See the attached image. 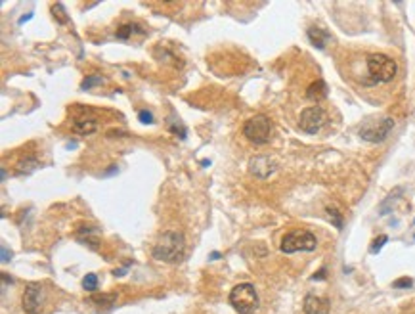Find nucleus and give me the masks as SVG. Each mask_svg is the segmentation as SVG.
Wrapping results in <instances>:
<instances>
[{
    "mask_svg": "<svg viewBox=\"0 0 415 314\" xmlns=\"http://www.w3.org/2000/svg\"><path fill=\"white\" fill-rule=\"evenodd\" d=\"M153 259L163 260V262H180L186 255V239L182 232L176 230H167L159 236V239L153 243V249H151Z\"/></svg>",
    "mask_w": 415,
    "mask_h": 314,
    "instance_id": "1",
    "label": "nucleus"
},
{
    "mask_svg": "<svg viewBox=\"0 0 415 314\" xmlns=\"http://www.w3.org/2000/svg\"><path fill=\"white\" fill-rule=\"evenodd\" d=\"M365 67H367V75H369L367 85L390 83L398 73L396 62L384 54H369L365 60Z\"/></svg>",
    "mask_w": 415,
    "mask_h": 314,
    "instance_id": "2",
    "label": "nucleus"
},
{
    "mask_svg": "<svg viewBox=\"0 0 415 314\" xmlns=\"http://www.w3.org/2000/svg\"><path fill=\"white\" fill-rule=\"evenodd\" d=\"M230 304L239 314H255L258 310V293L253 283H237L230 291Z\"/></svg>",
    "mask_w": 415,
    "mask_h": 314,
    "instance_id": "3",
    "label": "nucleus"
},
{
    "mask_svg": "<svg viewBox=\"0 0 415 314\" xmlns=\"http://www.w3.org/2000/svg\"><path fill=\"white\" fill-rule=\"evenodd\" d=\"M316 247H318V238L308 230H291L281 238V243H279V249L285 255L297 253V251H314Z\"/></svg>",
    "mask_w": 415,
    "mask_h": 314,
    "instance_id": "4",
    "label": "nucleus"
},
{
    "mask_svg": "<svg viewBox=\"0 0 415 314\" xmlns=\"http://www.w3.org/2000/svg\"><path fill=\"white\" fill-rule=\"evenodd\" d=\"M243 136L256 146L268 144L270 136H272V121H270V117L258 113L255 117L247 119L243 125Z\"/></svg>",
    "mask_w": 415,
    "mask_h": 314,
    "instance_id": "5",
    "label": "nucleus"
},
{
    "mask_svg": "<svg viewBox=\"0 0 415 314\" xmlns=\"http://www.w3.org/2000/svg\"><path fill=\"white\" fill-rule=\"evenodd\" d=\"M394 129V119L381 117V119H369L360 127V136L367 142H383L388 132Z\"/></svg>",
    "mask_w": 415,
    "mask_h": 314,
    "instance_id": "6",
    "label": "nucleus"
},
{
    "mask_svg": "<svg viewBox=\"0 0 415 314\" xmlns=\"http://www.w3.org/2000/svg\"><path fill=\"white\" fill-rule=\"evenodd\" d=\"M327 123V113L325 109L319 106H310V108L300 111L298 117V127L300 130H304L306 134H316L321 130V127Z\"/></svg>",
    "mask_w": 415,
    "mask_h": 314,
    "instance_id": "7",
    "label": "nucleus"
},
{
    "mask_svg": "<svg viewBox=\"0 0 415 314\" xmlns=\"http://www.w3.org/2000/svg\"><path fill=\"white\" fill-rule=\"evenodd\" d=\"M44 304V289L41 283H29L22 295V308L25 314H41Z\"/></svg>",
    "mask_w": 415,
    "mask_h": 314,
    "instance_id": "8",
    "label": "nucleus"
},
{
    "mask_svg": "<svg viewBox=\"0 0 415 314\" xmlns=\"http://www.w3.org/2000/svg\"><path fill=\"white\" fill-rule=\"evenodd\" d=\"M277 165L270 155H255L249 161V173L253 174L258 180H266L272 174L276 173Z\"/></svg>",
    "mask_w": 415,
    "mask_h": 314,
    "instance_id": "9",
    "label": "nucleus"
},
{
    "mask_svg": "<svg viewBox=\"0 0 415 314\" xmlns=\"http://www.w3.org/2000/svg\"><path fill=\"white\" fill-rule=\"evenodd\" d=\"M302 308L306 314H329V301L318 295H306Z\"/></svg>",
    "mask_w": 415,
    "mask_h": 314,
    "instance_id": "10",
    "label": "nucleus"
},
{
    "mask_svg": "<svg viewBox=\"0 0 415 314\" xmlns=\"http://www.w3.org/2000/svg\"><path fill=\"white\" fill-rule=\"evenodd\" d=\"M325 96H327V85H325L321 79L314 81V83L306 88V98L312 100V102H319V100H323Z\"/></svg>",
    "mask_w": 415,
    "mask_h": 314,
    "instance_id": "11",
    "label": "nucleus"
},
{
    "mask_svg": "<svg viewBox=\"0 0 415 314\" xmlns=\"http://www.w3.org/2000/svg\"><path fill=\"white\" fill-rule=\"evenodd\" d=\"M306 35H308L310 43L314 44L316 48H325V44H327V41H329V33L325 31V29H319V27H310L308 31H306Z\"/></svg>",
    "mask_w": 415,
    "mask_h": 314,
    "instance_id": "12",
    "label": "nucleus"
},
{
    "mask_svg": "<svg viewBox=\"0 0 415 314\" xmlns=\"http://www.w3.org/2000/svg\"><path fill=\"white\" fill-rule=\"evenodd\" d=\"M144 29L140 27V25H136V23H123V25H119L117 31H115V37H117L119 41H128L132 35H144Z\"/></svg>",
    "mask_w": 415,
    "mask_h": 314,
    "instance_id": "13",
    "label": "nucleus"
},
{
    "mask_svg": "<svg viewBox=\"0 0 415 314\" xmlns=\"http://www.w3.org/2000/svg\"><path fill=\"white\" fill-rule=\"evenodd\" d=\"M88 301L98 304L100 308H102V306H104V308H111V306L115 304V301H117V293H92Z\"/></svg>",
    "mask_w": 415,
    "mask_h": 314,
    "instance_id": "14",
    "label": "nucleus"
},
{
    "mask_svg": "<svg viewBox=\"0 0 415 314\" xmlns=\"http://www.w3.org/2000/svg\"><path fill=\"white\" fill-rule=\"evenodd\" d=\"M73 130L77 134H92L98 130V123L96 119H86V117H81V119L73 121Z\"/></svg>",
    "mask_w": 415,
    "mask_h": 314,
    "instance_id": "15",
    "label": "nucleus"
},
{
    "mask_svg": "<svg viewBox=\"0 0 415 314\" xmlns=\"http://www.w3.org/2000/svg\"><path fill=\"white\" fill-rule=\"evenodd\" d=\"M37 167H41V163L37 161L35 157H25V159H22V161L18 163V173L29 174V173H33Z\"/></svg>",
    "mask_w": 415,
    "mask_h": 314,
    "instance_id": "16",
    "label": "nucleus"
},
{
    "mask_svg": "<svg viewBox=\"0 0 415 314\" xmlns=\"http://www.w3.org/2000/svg\"><path fill=\"white\" fill-rule=\"evenodd\" d=\"M52 16L54 20L60 23V25H67L69 23V18H67V14H65V8L62 2H56V4H52Z\"/></svg>",
    "mask_w": 415,
    "mask_h": 314,
    "instance_id": "17",
    "label": "nucleus"
},
{
    "mask_svg": "<svg viewBox=\"0 0 415 314\" xmlns=\"http://www.w3.org/2000/svg\"><path fill=\"white\" fill-rule=\"evenodd\" d=\"M106 83V79L102 75H88L86 79H83V83H81V90H90V88L94 87H102Z\"/></svg>",
    "mask_w": 415,
    "mask_h": 314,
    "instance_id": "18",
    "label": "nucleus"
},
{
    "mask_svg": "<svg viewBox=\"0 0 415 314\" xmlns=\"http://www.w3.org/2000/svg\"><path fill=\"white\" fill-rule=\"evenodd\" d=\"M83 287L90 293L96 291L98 289V276L96 274H86L85 278H83Z\"/></svg>",
    "mask_w": 415,
    "mask_h": 314,
    "instance_id": "19",
    "label": "nucleus"
},
{
    "mask_svg": "<svg viewBox=\"0 0 415 314\" xmlns=\"http://www.w3.org/2000/svg\"><path fill=\"white\" fill-rule=\"evenodd\" d=\"M327 215H329L331 222L335 224V228H342V213L337 209V207H327Z\"/></svg>",
    "mask_w": 415,
    "mask_h": 314,
    "instance_id": "20",
    "label": "nucleus"
},
{
    "mask_svg": "<svg viewBox=\"0 0 415 314\" xmlns=\"http://www.w3.org/2000/svg\"><path fill=\"white\" fill-rule=\"evenodd\" d=\"M169 129H171V132H174V134H180V138H186V127H182L178 121H176L174 125L169 123Z\"/></svg>",
    "mask_w": 415,
    "mask_h": 314,
    "instance_id": "21",
    "label": "nucleus"
},
{
    "mask_svg": "<svg viewBox=\"0 0 415 314\" xmlns=\"http://www.w3.org/2000/svg\"><path fill=\"white\" fill-rule=\"evenodd\" d=\"M388 241V238L386 236H379V238L373 241V245H371V253H379L381 251V247H383L384 243Z\"/></svg>",
    "mask_w": 415,
    "mask_h": 314,
    "instance_id": "22",
    "label": "nucleus"
},
{
    "mask_svg": "<svg viewBox=\"0 0 415 314\" xmlns=\"http://www.w3.org/2000/svg\"><path fill=\"white\" fill-rule=\"evenodd\" d=\"M138 119L142 121V123H146V125H151V123H153V113L148 111V109H142V111L138 113Z\"/></svg>",
    "mask_w": 415,
    "mask_h": 314,
    "instance_id": "23",
    "label": "nucleus"
},
{
    "mask_svg": "<svg viewBox=\"0 0 415 314\" xmlns=\"http://www.w3.org/2000/svg\"><path fill=\"white\" fill-rule=\"evenodd\" d=\"M392 285L396 287V289H402V287H411V285H413V282H411L409 278H400V280H396Z\"/></svg>",
    "mask_w": 415,
    "mask_h": 314,
    "instance_id": "24",
    "label": "nucleus"
},
{
    "mask_svg": "<svg viewBox=\"0 0 415 314\" xmlns=\"http://www.w3.org/2000/svg\"><path fill=\"white\" fill-rule=\"evenodd\" d=\"M10 257H12V253H8V249L2 245V262H8V260H10Z\"/></svg>",
    "mask_w": 415,
    "mask_h": 314,
    "instance_id": "25",
    "label": "nucleus"
},
{
    "mask_svg": "<svg viewBox=\"0 0 415 314\" xmlns=\"http://www.w3.org/2000/svg\"><path fill=\"white\" fill-rule=\"evenodd\" d=\"M29 20H33V12H29L27 16H23V18H20V25H23L25 22H29Z\"/></svg>",
    "mask_w": 415,
    "mask_h": 314,
    "instance_id": "26",
    "label": "nucleus"
},
{
    "mask_svg": "<svg viewBox=\"0 0 415 314\" xmlns=\"http://www.w3.org/2000/svg\"><path fill=\"white\" fill-rule=\"evenodd\" d=\"M323 278H325V268H321V270L314 276V280H323Z\"/></svg>",
    "mask_w": 415,
    "mask_h": 314,
    "instance_id": "27",
    "label": "nucleus"
},
{
    "mask_svg": "<svg viewBox=\"0 0 415 314\" xmlns=\"http://www.w3.org/2000/svg\"><path fill=\"white\" fill-rule=\"evenodd\" d=\"M113 173H117V167H115V165H111V169H107L104 174H106V176H109V174H113Z\"/></svg>",
    "mask_w": 415,
    "mask_h": 314,
    "instance_id": "28",
    "label": "nucleus"
},
{
    "mask_svg": "<svg viewBox=\"0 0 415 314\" xmlns=\"http://www.w3.org/2000/svg\"><path fill=\"white\" fill-rule=\"evenodd\" d=\"M216 259H220V253L214 251V253H211V260H216Z\"/></svg>",
    "mask_w": 415,
    "mask_h": 314,
    "instance_id": "29",
    "label": "nucleus"
},
{
    "mask_svg": "<svg viewBox=\"0 0 415 314\" xmlns=\"http://www.w3.org/2000/svg\"><path fill=\"white\" fill-rule=\"evenodd\" d=\"M413 224H415V220H413Z\"/></svg>",
    "mask_w": 415,
    "mask_h": 314,
    "instance_id": "30",
    "label": "nucleus"
}]
</instances>
